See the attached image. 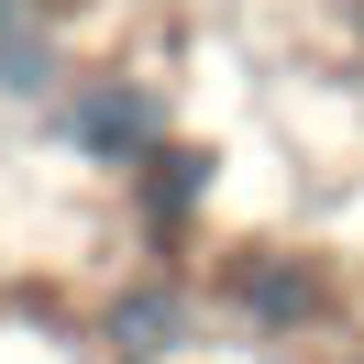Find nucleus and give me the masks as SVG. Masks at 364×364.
Returning <instances> with one entry per match:
<instances>
[{"label": "nucleus", "instance_id": "20e7f679", "mask_svg": "<svg viewBox=\"0 0 364 364\" xmlns=\"http://www.w3.org/2000/svg\"><path fill=\"white\" fill-rule=\"evenodd\" d=\"M155 177H144V199H155V232H177L188 210L210 199V155H144Z\"/></svg>", "mask_w": 364, "mask_h": 364}, {"label": "nucleus", "instance_id": "f257e3e1", "mask_svg": "<svg viewBox=\"0 0 364 364\" xmlns=\"http://www.w3.org/2000/svg\"><path fill=\"white\" fill-rule=\"evenodd\" d=\"M155 133H166V111H155L144 77H89V89L67 100V144H77L89 166H144Z\"/></svg>", "mask_w": 364, "mask_h": 364}, {"label": "nucleus", "instance_id": "f03ea898", "mask_svg": "<svg viewBox=\"0 0 364 364\" xmlns=\"http://www.w3.org/2000/svg\"><path fill=\"white\" fill-rule=\"evenodd\" d=\"M100 331H111V353H177L188 342V287H122Z\"/></svg>", "mask_w": 364, "mask_h": 364}, {"label": "nucleus", "instance_id": "7ed1b4c3", "mask_svg": "<svg viewBox=\"0 0 364 364\" xmlns=\"http://www.w3.org/2000/svg\"><path fill=\"white\" fill-rule=\"evenodd\" d=\"M243 309L265 320V331H287V320L320 309V276L298 265V254H254V265H243Z\"/></svg>", "mask_w": 364, "mask_h": 364}, {"label": "nucleus", "instance_id": "39448f33", "mask_svg": "<svg viewBox=\"0 0 364 364\" xmlns=\"http://www.w3.org/2000/svg\"><path fill=\"white\" fill-rule=\"evenodd\" d=\"M353 364H364V353H353Z\"/></svg>", "mask_w": 364, "mask_h": 364}]
</instances>
